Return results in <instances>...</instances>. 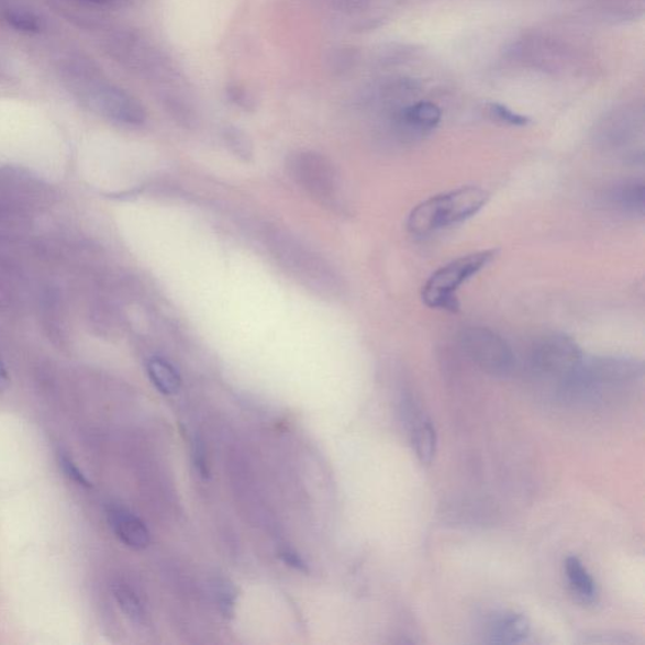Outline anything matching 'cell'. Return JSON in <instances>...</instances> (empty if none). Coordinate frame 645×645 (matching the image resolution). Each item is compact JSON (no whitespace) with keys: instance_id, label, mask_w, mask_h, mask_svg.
<instances>
[{"instance_id":"cell-1","label":"cell","mask_w":645,"mask_h":645,"mask_svg":"<svg viewBox=\"0 0 645 645\" xmlns=\"http://www.w3.org/2000/svg\"><path fill=\"white\" fill-rule=\"evenodd\" d=\"M265 237L274 259L305 288L324 298L338 294V275L322 256L311 251L302 241L280 229L269 230Z\"/></svg>"},{"instance_id":"cell-2","label":"cell","mask_w":645,"mask_h":645,"mask_svg":"<svg viewBox=\"0 0 645 645\" xmlns=\"http://www.w3.org/2000/svg\"><path fill=\"white\" fill-rule=\"evenodd\" d=\"M68 81L91 109L113 122L141 126L145 123V109L131 93L102 79L89 65L68 68Z\"/></svg>"},{"instance_id":"cell-3","label":"cell","mask_w":645,"mask_h":645,"mask_svg":"<svg viewBox=\"0 0 645 645\" xmlns=\"http://www.w3.org/2000/svg\"><path fill=\"white\" fill-rule=\"evenodd\" d=\"M488 200V192L479 187H460L434 196L411 211L409 231L416 236H427L435 231L457 225L476 216Z\"/></svg>"},{"instance_id":"cell-4","label":"cell","mask_w":645,"mask_h":645,"mask_svg":"<svg viewBox=\"0 0 645 645\" xmlns=\"http://www.w3.org/2000/svg\"><path fill=\"white\" fill-rule=\"evenodd\" d=\"M498 252L496 248H488L458 257L436 270L423 287V302L432 309H441L446 312H458L459 300L457 292L478 273L486 269L487 266L496 259Z\"/></svg>"},{"instance_id":"cell-5","label":"cell","mask_w":645,"mask_h":645,"mask_svg":"<svg viewBox=\"0 0 645 645\" xmlns=\"http://www.w3.org/2000/svg\"><path fill=\"white\" fill-rule=\"evenodd\" d=\"M642 360L630 357H583L581 365L563 387L574 393H592L642 380Z\"/></svg>"},{"instance_id":"cell-6","label":"cell","mask_w":645,"mask_h":645,"mask_svg":"<svg viewBox=\"0 0 645 645\" xmlns=\"http://www.w3.org/2000/svg\"><path fill=\"white\" fill-rule=\"evenodd\" d=\"M582 351L564 333L542 335L531 348V365L537 374L555 378L564 386L582 363Z\"/></svg>"},{"instance_id":"cell-7","label":"cell","mask_w":645,"mask_h":645,"mask_svg":"<svg viewBox=\"0 0 645 645\" xmlns=\"http://www.w3.org/2000/svg\"><path fill=\"white\" fill-rule=\"evenodd\" d=\"M111 53L124 64L129 70L145 79L171 84L178 79L175 67L167 57L149 42L134 33H122L111 41Z\"/></svg>"},{"instance_id":"cell-8","label":"cell","mask_w":645,"mask_h":645,"mask_svg":"<svg viewBox=\"0 0 645 645\" xmlns=\"http://www.w3.org/2000/svg\"><path fill=\"white\" fill-rule=\"evenodd\" d=\"M459 341L464 354L481 371L494 377L512 374L515 357L510 344L500 334L486 326H468L460 333Z\"/></svg>"},{"instance_id":"cell-9","label":"cell","mask_w":645,"mask_h":645,"mask_svg":"<svg viewBox=\"0 0 645 645\" xmlns=\"http://www.w3.org/2000/svg\"><path fill=\"white\" fill-rule=\"evenodd\" d=\"M289 170L296 182L322 202L333 201L337 193V174L322 154L313 151L298 152L289 159Z\"/></svg>"},{"instance_id":"cell-10","label":"cell","mask_w":645,"mask_h":645,"mask_svg":"<svg viewBox=\"0 0 645 645\" xmlns=\"http://www.w3.org/2000/svg\"><path fill=\"white\" fill-rule=\"evenodd\" d=\"M108 520L111 530L123 544L133 549H144L151 544V532L145 523L123 507H110Z\"/></svg>"},{"instance_id":"cell-11","label":"cell","mask_w":645,"mask_h":645,"mask_svg":"<svg viewBox=\"0 0 645 645\" xmlns=\"http://www.w3.org/2000/svg\"><path fill=\"white\" fill-rule=\"evenodd\" d=\"M531 623L527 616L520 613H502L490 619L487 636L494 644H518L527 638Z\"/></svg>"},{"instance_id":"cell-12","label":"cell","mask_w":645,"mask_h":645,"mask_svg":"<svg viewBox=\"0 0 645 645\" xmlns=\"http://www.w3.org/2000/svg\"><path fill=\"white\" fill-rule=\"evenodd\" d=\"M565 574L576 598L585 604L596 603L598 598L597 582L579 557L569 556L566 558Z\"/></svg>"},{"instance_id":"cell-13","label":"cell","mask_w":645,"mask_h":645,"mask_svg":"<svg viewBox=\"0 0 645 645\" xmlns=\"http://www.w3.org/2000/svg\"><path fill=\"white\" fill-rule=\"evenodd\" d=\"M411 444L421 463L427 466L433 461L437 449V434L432 420L425 416L412 418Z\"/></svg>"},{"instance_id":"cell-14","label":"cell","mask_w":645,"mask_h":645,"mask_svg":"<svg viewBox=\"0 0 645 645\" xmlns=\"http://www.w3.org/2000/svg\"><path fill=\"white\" fill-rule=\"evenodd\" d=\"M609 201L614 208L624 213L643 216L645 205V188L640 180H630L615 186L609 192Z\"/></svg>"},{"instance_id":"cell-15","label":"cell","mask_w":645,"mask_h":645,"mask_svg":"<svg viewBox=\"0 0 645 645\" xmlns=\"http://www.w3.org/2000/svg\"><path fill=\"white\" fill-rule=\"evenodd\" d=\"M442 120V111L433 102H418L402 110L400 123L420 133L432 131Z\"/></svg>"},{"instance_id":"cell-16","label":"cell","mask_w":645,"mask_h":645,"mask_svg":"<svg viewBox=\"0 0 645 645\" xmlns=\"http://www.w3.org/2000/svg\"><path fill=\"white\" fill-rule=\"evenodd\" d=\"M146 371L156 389L163 394H176L182 380L174 365L160 357H153L146 364Z\"/></svg>"},{"instance_id":"cell-17","label":"cell","mask_w":645,"mask_h":645,"mask_svg":"<svg viewBox=\"0 0 645 645\" xmlns=\"http://www.w3.org/2000/svg\"><path fill=\"white\" fill-rule=\"evenodd\" d=\"M114 597L123 613L135 624H144L146 621L145 608L137 593L127 583L114 585Z\"/></svg>"},{"instance_id":"cell-18","label":"cell","mask_w":645,"mask_h":645,"mask_svg":"<svg viewBox=\"0 0 645 645\" xmlns=\"http://www.w3.org/2000/svg\"><path fill=\"white\" fill-rule=\"evenodd\" d=\"M160 100L163 107H165L170 118L176 120V123L185 127L194 126L197 122L194 110L180 94L170 90H163Z\"/></svg>"},{"instance_id":"cell-19","label":"cell","mask_w":645,"mask_h":645,"mask_svg":"<svg viewBox=\"0 0 645 645\" xmlns=\"http://www.w3.org/2000/svg\"><path fill=\"white\" fill-rule=\"evenodd\" d=\"M223 140H225L229 149L235 154L236 157L251 160L254 156V146L243 131L235 126H229L223 131Z\"/></svg>"},{"instance_id":"cell-20","label":"cell","mask_w":645,"mask_h":645,"mask_svg":"<svg viewBox=\"0 0 645 645\" xmlns=\"http://www.w3.org/2000/svg\"><path fill=\"white\" fill-rule=\"evenodd\" d=\"M7 21L19 31L37 32L41 30L38 16L29 11L13 10L7 13Z\"/></svg>"},{"instance_id":"cell-21","label":"cell","mask_w":645,"mask_h":645,"mask_svg":"<svg viewBox=\"0 0 645 645\" xmlns=\"http://www.w3.org/2000/svg\"><path fill=\"white\" fill-rule=\"evenodd\" d=\"M59 467L63 468L65 475L70 478L77 486L90 488L91 483L84 475L82 470L76 466L74 460L66 454H59Z\"/></svg>"},{"instance_id":"cell-22","label":"cell","mask_w":645,"mask_h":645,"mask_svg":"<svg viewBox=\"0 0 645 645\" xmlns=\"http://www.w3.org/2000/svg\"><path fill=\"white\" fill-rule=\"evenodd\" d=\"M227 97L231 102H234V104L241 109L252 111L256 108V101L252 92H248L243 86L230 85Z\"/></svg>"},{"instance_id":"cell-23","label":"cell","mask_w":645,"mask_h":645,"mask_svg":"<svg viewBox=\"0 0 645 645\" xmlns=\"http://www.w3.org/2000/svg\"><path fill=\"white\" fill-rule=\"evenodd\" d=\"M490 113L500 120V122L513 125V126H523L529 124V119L526 116L515 114L514 111L510 110L500 104L490 105Z\"/></svg>"},{"instance_id":"cell-24","label":"cell","mask_w":645,"mask_h":645,"mask_svg":"<svg viewBox=\"0 0 645 645\" xmlns=\"http://www.w3.org/2000/svg\"><path fill=\"white\" fill-rule=\"evenodd\" d=\"M216 593L219 603L223 614H231L235 607V591L231 588V585L226 581H220L216 585Z\"/></svg>"},{"instance_id":"cell-25","label":"cell","mask_w":645,"mask_h":645,"mask_svg":"<svg viewBox=\"0 0 645 645\" xmlns=\"http://www.w3.org/2000/svg\"><path fill=\"white\" fill-rule=\"evenodd\" d=\"M85 2L100 7L119 8L127 5L133 2V0H85Z\"/></svg>"},{"instance_id":"cell-26","label":"cell","mask_w":645,"mask_h":645,"mask_svg":"<svg viewBox=\"0 0 645 645\" xmlns=\"http://www.w3.org/2000/svg\"><path fill=\"white\" fill-rule=\"evenodd\" d=\"M11 378L10 374H8V369L3 363V359L0 358V392H3L10 387Z\"/></svg>"}]
</instances>
